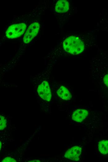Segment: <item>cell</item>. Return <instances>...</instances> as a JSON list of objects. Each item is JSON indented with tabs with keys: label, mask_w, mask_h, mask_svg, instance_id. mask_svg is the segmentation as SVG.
I'll list each match as a JSON object with an SVG mask.
<instances>
[{
	"label": "cell",
	"mask_w": 108,
	"mask_h": 162,
	"mask_svg": "<svg viewBox=\"0 0 108 162\" xmlns=\"http://www.w3.org/2000/svg\"><path fill=\"white\" fill-rule=\"evenodd\" d=\"M63 45L65 51L73 55L79 54L84 49L83 42L78 37L74 36L67 37L63 42Z\"/></svg>",
	"instance_id": "cell-1"
},
{
	"label": "cell",
	"mask_w": 108,
	"mask_h": 162,
	"mask_svg": "<svg viewBox=\"0 0 108 162\" xmlns=\"http://www.w3.org/2000/svg\"><path fill=\"white\" fill-rule=\"evenodd\" d=\"M26 28V26L24 23L12 25L6 31V36L10 39L18 38L24 33Z\"/></svg>",
	"instance_id": "cell-2"
},
{
	"label": "cell",
	"mask_w": 108,
	"mask_h": 162,
	"mask_svg": "<svg viewBox=\"0 0 108 162\" xmlns=\"http://www.w3.org/2000/svg\"><path fill=\"white\" fill-rule=\"evenodd\" d=\"M37 92L39 96L44 100L50 101L52 97L50 88L48 83L43 81L38 87Z\"/></svg>",
	"instance_id": "cell-3"
},
{
	"label": "cell",
	"mask_w": 108,
	"mask_h": 162,
	"mask_svg": "<svg viewBox=\"0 0 108 162\" xmlns=\"http://www.w3.org/2000/svg\"><path fill=\"white\" fill-rule=\"evenodd\" d=\"M39 29V24L37 22L31 24L27 30L23 37L25 43H29L37 34Z\"/></svg>",
	"instance_id": "cell-4"
},
{
	"label": "cell",
	"mask_w": 108,
	"mask_h": 162,
	"mask_svg": "<svg viewBox=\"0 0 108 162\" xmlns=\"http://www.w3.org/2000/svg\"><path fill=\"white\" fill-rule=\"evenodd\" d=\"M82 152L81 148L78 146H74L65 152L64 157L73 161H79Z\"/></svg>",
	"instance_id": "cell-5"
},
{
	"label": "cell",
	"mask_w": 108,
	"mask_h": 162,
	"mask_svg": "<svg viewBox=\"0 0 108 162\" xmlns=\"http://www.w3.org/2000/svg\"><path fill=\"white\" fill-rule=\"evenodd\" d=\"M88 114V110L84 109H78L72 114V119L77 122H81L87 117Z\"/></svg>",
	"instance_id": "cell-6"
},
{
	"label": "cell",
	"mask_w": 108,
	"mask_h": 162,
	"mask_svg": "<svg viewBox=\"0 0 108 162\" xmlns=\"http://www.w3.org/2000/svg\"><path fill=\"white\" fill-rule=\"evenodd\" d=\"M56 12L59 13H64L66 12L69 9L68 2L65 0L58 1L55 6Z\"/></svg>",
	"instance_id": "cell-7"
},
{
	"label": "cell",
	"mask_w": 108,
	"mask_h": 162,
	"mask_svg": "<svg viewBox=\"0 0 108 162\" xmlns=\"http://www.w3.org/2000/svg\"><path fill=\"white\" fill-rule=\"evenodd\" d=\"M57 93L60 98L65 100H69L71 98V95L68 90L63 86L58 89Z\"/></svg>",
	"instance_id": "cell-8"
},
{
	"label": "cell",
	"mask_w": 108,
	"mask_h": 162,
	"mask_svg": "<svg viewBox=\"0 0 108 162\" xmlns=\"http://www.w3.org/2000/svg\"><path fill=\"white\" fill-rule=\"evenodd\" d=\"M98 149L100 152L102 154H108V140H102L98 143Z\"/></svg>",
	"instance_id": "cell-9"
},
{
	"label": "cell",
	"mask_w": 108,
	"mask_h": 162,
	"mask_svg": "<svg viewBox=\"0 0 108 162\" xmlns=\"http://www.w3.org/2000/svg\"><path fill=\"white\" fill-rule=\"evenodd\" d=\"M7 120L3 116H0V130H3L6 127Z\"/></svg>",
	"instance_id": "cell-10"
},
{
	"label": "cell",
	"mask_w": 108,
	"mask_h": 162,
	"mask_svg": "<svg viewBox=\"0 0 108 162\" xmlns=\"http://www.w3.org/2000/svg\"><path fill=\"white\" fill-rule=\"evenodd\" d=\"M2 162H16V161L14 159L10 157H6L2 161Z\"/></svg>",
	"instance_id": "cell-11"
},
{
	"label": "cell",
	"mask_w": 108,
	"mask_h": 162,
	"mask_svg": "<svg viewBox=\"0 0 108 162\" xmlns=\"http://www.w3.org/2000/svg\"><path fill=\"white\" fill-rule=\"evenodd\" d=\"M103 81L105 84L108 87V74L105 76L103 79Z\"/></svg>",
	"instance_id": "cell-12"
},
{
	"label": "cell",
	"mask_w": 108,
	"mask_h": 162,
	"mask_svg": "<svg viewBox=\"0 0 108 162\" xmlns=\"http://www.w3.org/2000/svg\"><path fill=\"white\" fill-rule=\"evenodd\" d=\"M30 162H40V161L39 160H33V161H31Z\"/></svg>",
	"instance_id": "cell-13"
},
{
	"label": "cell",
	"mask_w": 108,
	"mask_h": 162,
	"mask_svg": "<svg viewBox=\"0 0 108 162\" xmlns=\"http://www.w3.org/2000/svg\"><path fill=\"white\" fill-rule=\"evenodd\" d=\"M0 150H1V145H2V144H1V141H0Z\"/></svg>",
	"instance_id": "cell-14"
}]
</instances>
